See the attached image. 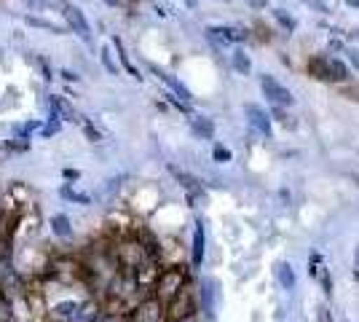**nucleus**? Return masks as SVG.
<instances>
[{"mask_svg":"<svg viewBox=\"0 0 359 322\" xmlns=\"http://www.w3.org/2000/svg\"><path fill=\"white\" fill-rule=\"evenodd\" d=\"M188 285V276H185V269L180 266H172V269H164L161 274L156 276V295L161 304H169L175 295H177L182 288Z\"/></svg>","mask_w":359,"mask_h":322,"instance_id":"1","label":"nucleus"},{"mask_svg":"<svg viewBox=\"0 0 359 322\" xmlns=\"http://www.w3.org/2000/svg\"><path fill=\"white\" fill-rule=\"evenodd\" d=\"M191 314H196V293L185 285V288L166 304V317H169V322H175V320H182V317H191Z\"/></svg>","mask_w":359,"mask_h":322,"instance_id":"2","label":"nucleus"},{"mask_svg":"<svg viewBox=\"0 0 359 322\" xmlns=\"http://www.w3.org/2000/svg\"><path fill=\"white\" fill-rule=\"evenodd\" d=\"M260 89H263L266 100H269L273 107H290L295 102V97L290 94V89L282 86L273 76H260Z\"/></svg>","mask_w":359,"mask_h":322,"instance_id":"3","label":"nucleus"},{"mask_svg":"<svg viewBox=\"0 0 359 322\" xmlns=\"http://www.w3.org/2000/svg\"><path fill=\"white\" fill-rule=\"evenodd\" d=\"M311 73H314L319 81H346L348 78V70L341 60L335 57H325V60H314L311 65Z\"/></svg>","mask_w":359,"mask_h":322,"instance_id":"4","label":"nucleus"},{"mask_svg":"<svg viewBox=\"0 0 359 322\" xmlns=\"http://www.w3.org/2000/svg\"><path fill=\"white\" fill-rule=\"evenodd\" d=\"M62 14L67 19L70 30H73L83 43H91V27H89V22H86V14H83L78 6H73V3H65V6H62Z\"/></svg>","mask_w":359,"mask_h":322,"instance_id":"5","label":"nucleus"},{"mask_svg":"<svg viewBox=\"0 0 359 322\" xmlns=\"http://www.w3.org/2000/svg\"><path fill=\"white\" fill-rule=\"evenodd\" d=\"M164 314H166V307L158 298H145V301L135 309V314L129 317V322H161Z\"/></svg>","mask_w":359,"mask_h":322,"instance_id":"6","label":"nucleus"},{"mask_svg":"<svg viewBox=\"0 0 359 322\" xmlns=\"http://www.w3.org/2000/svg\"><path fill=\"white\" fill-rule=\"evenodd\" d=\"M207 38H210V43L215 48H228V46H233L236 41H241V38H247V35H241V32L233 30V27L212 25V27H207Z\"/></svg>","mask_w":359,"mask_h":322,"instance_id":"7","label":"nucleus"},{"mask_svg":"<svg viewBox=\"0 0 359 322\" xmlns=\"http://www.w3.org/2000/svg\"><path fill=\"white\" fill-rule=\"evenodd\" d=\"M244 113H247V121H250V126H252L257 135H263V137H271V116L263 110V107L257 105H247L244 107Z\"/></svg>","mask_w":359,"mask_h":322,"instance_id":"8","label":"nucleus"},{"mask_svg":"<svg viewBox=\"0 0 359 322\" xmlns=\"http://www.w3.org/2000/svg\"><path fill=\"white\" fill-rule=\"evenodd\" d=\"M204 253H207V236H204V226H201V220H196L194 247H191V261H194L196 269L204 263Z\"/></svg>","mask_w":359,"mask_h":322,"instance_id":"9","label":"nucleus"},{"mask_svg":"<svg viewBox=\"0 0 359 322\" xmlns=\"http://www.w3.org/2000/svg\"><path fill=\"white\" fill-rule=\"evenodd\" d=\"M215 282L212 279H201V285H198V301H201V311L207 314V317H215Z\"/></svg>","mask_w":359,"mask_h":322,"instance_id":"10","label":"nucleus"},{"mask_svg":"<svg viewBox=\"0 0 359 322\" xmlns=\"http://www.w3.org/2000/svg\"><path fill=\"white\" fill-rule=\"evenodd\" d=\"M150 70H153L156 76L161 78V81H164L166 86L172 89V92L177 94V100H180V102H191V100H194V97H191V92H188V89H185V86H182V83H180V81H177V78H175V76H169V73H164V70H158L156 65H153Z\"/></svg>","mask_w":359,"mask_h":322,"instance_id":"11","label":"nucleus"},{"mask_svg":"<svg viewBox=\"0 0 359 322\" xmlns=\"http://www.w3.org/2000/svg\"><path fill=\"white\" fill-rule=\"evenodd\" d=\"M51 113L60 119V121H78V116H75V110L73 105L65 100V97H51Z\"/></svg>","mask_w":359,"mask_h":322,"instance_id":"12","label":"nucleus"},{"mask_svg":"<svg viewBox=\"0 0 359 322\" xmlns=\"http://www.w3.org/2000/svg\"><path fill=\"white\" fill-rule=\"evenodd\" d=\"M276 276H279V285L285 288L287 293L295 290V285H298V276H295V269H292V263L282 261L276 266Z\"/></svg>","mask_w":359,"mask_h":322,"instance_id":"13","label":"nucleus"},{"mask_svg":"<svg viewBox=\"0 0 359 322\" xmlns=\"http://www.w3.org/2000/svg\"><path fill=\"white\" fill-rule=\"evenodd\" d=\"M100 317H102V314H100L97 304H81L70 322H100Z\"/></svg>","mask_w":359,"mask_h":322,"instance_id":"14","label":"nucleus"},{"mask_svg":"<svg viewBox=\"0 0 359 322\" xmlns=\"http://www.w3.org/2000/svg\"><path fill=\"white\" fill-rule=\"evenodd\" d=\"M51 231H54L60 239H70V236H73L70 217H67V215H54V217H51Z\"/></svg>","mask_w":359,"mask_h":322,"instance_id":"15","label":"nucleus"},{"mask_svg":"<svg viewBox=\"0 0 359 322\" xmlns=\"http://www.w3.org/2000/svg\"><path fill=\"white\" fill-rule=\"evenodd\" d=\"M233 70H236L239 76H250V73H252V60H250V54H247L244 48H236V51H233Z\"/></svg>","mask_w":359,"mask_h":322,"instance_id":"16","label":"nucleus"},{"mask_svg":"<svg viewBox=\"0 0 359 322\" xmlns=\"http://www.w3.org/2000/svg\"><path fill=\"white\" fill-rule=\"evenodd\" d=\"M191 129H194V135H198V137H204V140H212V135H215V123L210 121V119H194L191 121Z\"/></svg>","mask_w":359,"mask_h":322,"instance_id":"17","label":"nucleus"},{"mask_svg":"<svg viewBox=\"0 0 359 322\" xmlns=\"http://www.w3.org/2000/svg\"><path fill=\"white\" fill-rule=\"evenodd\" d=\"M78 307H81V301H65V304H60V307L54 309V317L62 322H70L73 314L78 311Z\"/></svg>","mask_w":359,"mask_h":322,"instance_id":"18","label":"nucleus"},{"mask_svg":"<svg viewBox=\"0 0 359 322\" xmlns=\"http://www.w3.org/2000/svg\"><path fill=\"white\" fill-rule=\"evenodd\" d=\"M113 46H116V51H118V57H121V65H123V70H129V76L140 81L142 76L137 73V67L132 65V62H129V54H126V48H123V43H121L118 38H113Z\"/></svg>","mask_w":359,"mask_h":322,"instance_id":"19","label":"nucleus"},{"mask_svg":"<svg viewBox=\"0 0 359 322\" xmlns=\"http://www.w3.org/2000/svg\"><path fill=\"white\" fill-rule=\"evenodd\" d=\"M25 22L30 25V27H38V30H48L54 32V35H62V27L60 25H54V22H48V19H38V16H25Z\"/></svg>","mask_w":359,"mask_h":322,"instance_id":"20","label":"nucleus"},{"mask_svg":"<svg viewBox=\"0 0 359 322\" xmlns=\"http://www.w3.org/2000/svg\"><path fill=\"white\" fill-rule=\"evenodd\" d=\"M273 19H276V22H279V25L285 27L287 35H290V32L295 30V19H292V16L287 14L285 8H273Z\"/></svg>","mask_w":359,"mask_h":322,"instance_id":"21","label":"nucleus"},{"mask_svg":"<svg viewBox=\"0 0 359 322\" xmlns=\"http://www.w3.org/2000/svg\"><path fill=\"white\" fill-rule=\"evenodd\" d=\"M100 60H102V65H105V70L110 73V76H118V65H116V60H113V51L107 46H102V51H100Z\"/></svg>","mask_w":359,"mask_h":322,"instance_id":"22","label":"nucleus"},{"mask_svg":"<svg viewBox=\"0 0 359 322\" xmlns=\"http://www.w3.org/2000/svg\"><path fill=\"white\" fill-rule=\"evenodd\" d=\"M60 194H62V196H65L67 201H75V204H89V201H91L89 196H86V194H78V191H73L70 185H62Z\"/></svg>","mask_w":359,"mask_h":322,"instance_id":"23","label":"nucleus"},{"mask_svg":"<svg viewBox=\"0 0 359 322\" xmlns=\"http://www.w3.org/2000/svg\"><path fill=\"white\" fill-rule=\"evenodd\" d=\"M81 126H83V135H86L91 142H102V135L94 129V123H91L89 119H81Z\"/></svg>","mask_w":359,"mask_h":322,"instance_id":"24","label":"nucleus"},{"mask_svg":"<svg viewBox=\"0 0 359 322\" xmlns=\"http://www.w3.org/2000/svg\"><path fill=\"white\" fill-rule=\"evenodd\" d=\"M60 129H62V121L57 119V116H54V113H51V119H48V123H46L43 129H41V135H43V137H51V135H57Z\"/></svg>","mask_w":359,"mask_h":322,"instance_id":"25","label":"nucleus"},{"mask_svg":"<svg viewBox=\"0 0 359 322\" xmlns=\"http://www.w3.org/2000/svg\"><path fill=\"white\" fill-rule=\"evenodd\" d=\"M306 6H311L314 11H319V14H330L332 11V6H330L327 0H303Z\"/></svg>","mask_w":359,"mask_h":322,"instance_id":"26","label":"nucleus"},{"mask_svg":"<svg viewBox=\"0 0 359 322\" xmlns=\"http://www.w3.org/2000/svg\"><path fill=\"white\" fill-rule=\"evenodd\" d=\"M212 156H215V161H220V164L231 161V151L223 148V145H215V148H212Z\"/></svg>","mask_w":359,"mask_h":322,"instance_id":"27","label":"nucleus"},{"mask_svg":"<svg viewBox=\"0 0 359 322\" xmlns=\"http://www.w3.org/2000/svg\"><path fill=\"white\" fill-rule=\"evenodd\" d=\"M14 311H11V304L6 298H0V322H11Z\"/></svg>","mask_w":359,"mask_h":322,"instance_id":"28","label":"nucleus"},{"mask_svg":"<svg viewBox=\"0 0 359 322\" xmlns=\"http://www.w3.org/2000/svg\"><path fill=\"white\" fill-rule=\"evenodd\" d=\"M316 322H335L332 320V311H330L327 304H322V307L316 309Z\"/></svg>","mask_w":359,"mask_h":322,"instance_id":"29","label":"nucleus"},{"mask_svg":"<svg viewBox=\"0 0 359 322\" xmlns=\"http://www.w3.org/2000/svg\"><path fill=\"white\" fill-rule=\"evenodd\" d=\"M100 322H129L126 317H116V314H110V317H100Z\"/></svg>","mask_w":359,"mask_h":322,"instance_id":"30","label":"nucleus"},{"mask_svg":"<svg viewBox=\"0 0 359 322\" xmlns=\"http://www.w3.org/2000/svg\"><path fill=\"white\" fill-rule=\"evenodd\" d=\"M348 57H351V62L359 67V48H348Z\"/></svg>","mask_w":359,"mask_h":322,"instance_id":"31","label":"nucleus"},{"mask_svg":"<svg viewBox=\"0 0 359 322\" xmlns=\"http://www.w3.org/2000/svg\"><path fill=\"white\" fill-rule=\"evenodd\" d=\"M247 3H250L252 8H266V3H269V0H247Z\"/></svg>","mask_w":359,"mask_h":322,"instance_id":"32","label":"nucleus"},{"mask_svg":"<svg viewBox=\"0 0 359 322\" xmlns=\"http://www.w3.org/2000/svg\"><path fill=\"white\" fill-rule=\"evenodd\" d=\"M62 76L67 78V81H78V76H75L73 70H62Z\"/></svg>","mask_w":359,"mask_h":322,"instance_id":"33","label":"nucleus"},{"mask_svg":"<svg viewBox=\"0 0 359 322\" xmlns=\"http://www.w3.org/2000/svg\"><path fill=\"white\" fill-rule=\"evenodd\" d=\"M65 177H70V180H75V177H78V172H73V169H65Z\"/></svg>","mask_w":359,"mask_h":322,"instance_id":"34","label":"nucleus"},{"mask_svg":"<svg viewBox=\"0 0 359 322\" xmlns=\"http://www.w3.org/2000/svg\"><path fill=\"white\" fill-rule=\"evenodd\" d=\"M175 322H198V317H196V314H191V317H182V320H175Z\"/></svg>","mask_w":359,"mask_h":322,"instance_id":"35","label":"nucleus"},{"mask_svg":"<svg viewBox=\"0 0 359 322\" xmlns=\"http://www.w3.org/2000/svg\"><path fill=\"white\" fill-rule=\"evenodd\" d=\"M354 266H357V271H359V247L354 250Z\"/></svg>","mask_w":359,"mask_h":322,"instance_id":"36","label":"nucleus"},{"mask_svg":"<svg viewBox=\"0 0 359 322\" xmlns=\"http://www.w3.org/2000/svg\"><path fill=\"white\" fill-rule=\"evenodd\" d=\"M346 3H348L351 8H359V0H346Z\"/></svg>","mask_w":359,"mask_h":322,"instance_id":"37","label":"nucleus"},{"mask_svg":"<svg viewBox=\"0 0 359 322\" xmlns=\"http://www.w3.org/2000/svg\"><path fill=\"white\" fill-rule=\"evenodd\" d=\"M105 3H110V6H123L121 0H105Z\"/></svg>","mask_w":359,"mask_h":322,"instance_id":"38","label":"nucleus"},{"mask_svg":"<svg viewBox=\"0 0 359 322\" xmlns=\"http://www.w3.org/2000/svg\"><path fill=\"white\" fill-rule=\"evenodd\" d=\"M121 3H135V0H121Z\"/></svg>","mask_w":359,"mask_h":322,"instance_id":"39","label":"nucleus"}]
</instances>
